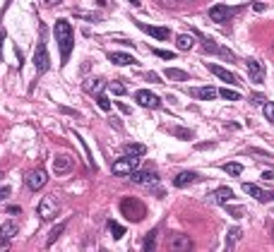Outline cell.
Listing matches in <instances>:
<instances>
[{"mask_svg": "<svg viewBox=\"0 0 274 252\" xmlns=\"http://www.w3.org/2000/svg\"><path fill=\"white\" fill-rule=\"evenodd\" d=\"M53 34H55V41H58V48H60V65H68L70 60V53H73V24L68 19H55L53 24Z\"/></svg>", "mask_w": 274, "mask_h": 252, "instance_id": "1", "label": "cell"}, {"mask_svg": "<svg viewBox=\"0 0 274 252\" xmlns=\"http://www.w3.org/2000/svg\"><path fill=\"white\" fill-rule=\"evenodd\" d=\"M120 212H123V216L125 218H130V221H142L147 216V207L140 202V199H135V197H125L123 202H120Z\"/></svg>", "mask_w": 274, "mask_h": 252, "instance_id": "2", "label": "cell"}, {"mask_svg": "<svg viewBox=\"0 0 274 252\" xmlns=\"http://www.w3.org/2000/svg\"><path fill=\"white\" fill-rule=\"evenodd\" d=\"M58 214H60V202H58L53 195H48V197H43L39 202V216H41L43 221H53Z\"/></svg>", "mask_w": 274, "mask_h": 252, "instance_id": "3", "label": "cell"}, {"mask_svg": "<svg viewBox=\"0 0 274 252\" xmlns=\"http://www.w3.org/2000/svg\"><path fill=\"white\" fill-rule=\"evenodd\" d=\"M137 161H140V156H130V154H125L123 159H116V161H113L111 171H113L116 176H130V173L137 171Z\"/></svg>", "mask_w": 274, "mask_h": 252, "instance_id": "4", "label": "cell"}, {"mask_svg": "<svg viewBox=\"0 0 274 252\" xmlns=\"http://www.w3.org/2000/svg\"><path fill=\"white\" fill-rule=\"evenodd\" d=\"M24 182H27V187H29V190H34V192H37V190H41V187L48 182V173H46L43 168H34V171H29V173H27Z\"/></svg>", "mask_w": 274, "mask_h": 252, "instance_id": "5", "label": "cell"}, {"mask_svg": "<svg viewBox=\"0 0 274 252\" xmlns=\"http://www.w3.org/2000/svg\"><path fill=\"white\" fill-rule=\"evenodd\" d=\"M166 248H168V250H173V252H185V250H190V248H193V240H190L188 235H183V233H173L171 238H168Z\"/></svg>", "mask_w": 274, "mask_h": 252, "instance_id": "6", "label": "cell"}, {"mask_svg": "<svg viewBox=\"0 0 274 252\" xmlns=\"http://www.w3.org/2000/svg\"><path fill=\"white\" fill-rule=\"evenodd\" d=\"M34 68L37 72H48L51 68V58H48V51H46V43H39L37 46V53H34Z\"/></svg>", "mask_w": 274, "mask_h": 252, "instance_id": "7", "label": "cell"}, {"mask_svg": "<svg viewBox=\"0 0 274 252\" xmlns=\"http://www.w3.org/2000/svg\"><path fill=\"white\" fill-rule=\"evenodd\" d=\"M130 180H132L135 185L154 187V185L159 182V176H157V173H152V171H135V173H130Z\"/></svg>", "mask_w": 274, "mask_h": 252, "instance_id": "8", "label": "cell"}, {"mask_svg": "<svg viewBox=\"0 0 274 252\" xmlns=\"http://www.w3.org/2000/svg\"><path fill=\"white\" fill-rule=\"evenodd\" d=\"M135 101H137L142 108H159V106H161L159 96H157V94H152V91H147V89L137 91V94H135Z\"/></svg>", "mask_w": 274, "mask_h": 252, "instance_id": "9", "label": "cell"}, {"mask_svg": "<svg viewBox=\"0 0 274 252\" xmlns=\"http://www.w3.org/2000/svg\"><path fill=\"white\" fill-rule=\"evenodd\" d=\"M243 192L250 195V197H255L257 202H272L274 199V192H265L262 187H257L253 182H243Z\"/></svg>", "mask_w": 274, "mask_h": 252, "instance_id": "10", "label": "cell"}, {"mask_svg": "<svg viewBox=\"0 0 274 252\" xmlns=\"http://www.w3.org/2000/svg\"><path fill=\"white\" fill-rule=\"evenodd\" d=\"M73 166H75V156H70V154H60V156L53 159V173L63 176V173L73 171Z\"/></svg>", "mask_w": 274, "mask_h": 252, "instance_id": "11", "label": "cell"}, {"mask_svg": "<svg viewBox=\"0 0 274 252\" xmlns=\"http://www.w3.org/2000/svg\"><path fill=\"white\" fill-rule=\"evenodd\" d=\"M135 24H137V27H140V29H142L145 34L154 36L157 41H166V38L171 36V32H168L166 27H152V24H145V22H135Z\"/></svg>", "mask_w": 274, "mask_h": 252, "instance_id": "12", "label": "cell"}, {"mask_svg": "<svg viewBox=\"0 0 274 252\" xmlns=\"http://www.w3.org/2000/svg\"><path fill=\"white\" fill-rule=\"evenodd\" d=\"M207 68L214 72V74L219 77L221 82H226V84H240V82H238V77L234 74V72H229L226 68H221V65H217V63H207Z\"/></svg>", "mask_w": 274, "mask_h": 252, "instance_id": "13", "label": "cell"}, {"mask_svg": "<svg viewBox=\"0 0 274 252\" xmlns=\"http://www.w3.org/2000/svg\"><path fill=\"white\" fill-rule=\"evenodd\" d=\"M231 15H234V10H231L229 5H214V7L209 10V19H212V22H217V24H224Z\"/></svg>", "mask_w": 274, "mask_h": 252, "instance_id": "14", "label": "cell"}, {"mask_svg": "<svg viewBox=\"0 0 274 252\" xmlns=\"http://www.w3.org/2000/svg\"><path fill=\"white\" fill-rule=\"evenodd\" d=\"M190 96H195V99H200V101H212V99L219 96V91L214 89V87H193V89H190Z\"/></svg>", "mask_w": 274, "mask_h": 252, "instance_id": "15", "label": "cell"}, {"mask_svg": "<svg viewBox=\"0 0 274 252\" xmlns=\"http://www.w3.org/2000/svg\"><path fill=\"white\" fill-rule=\"evenodd\" d=\"M245 65H248V74H250V79H253L255 84H262V79H265V68H262V63H257V60H248Z\"/></svg>", "mask_w": 274, "mask_h": 252, "instance_id": "16", "label": "cell"}, {"mask_svg": "<svg viewBox=\"0 0 274 252\" xmlns=\"http://www.w3.org/2000/svg\"><path fill=\"white\" fill-rule=\"evenodd\" d=\"M200 176L195 173V171H185V173H178L176 178H173V185L176 187H188V185H193V182H197Z\"/></svg>", "mask_w": 274, "mask_h": 252, "instance_id": "17", "label": "cell"}, {"mask_svg": "<svg viewBox=\"0 0 274 252\" xmlns=\"http://www.w3.org/2000/svg\"><path fill=\"white\" fill-rule=\"evenodd\" d=\"M231 197H234V190H231V187H219V190H214V192L209 195V199H212L214 204H229Z\"/></svg>", "mask_w": 274, "mask_h": 252, "instance_id": "18", "label": "cell"}, {"mask_svg": "<svg viewBox=\"0 0 274 252\" xmlns=\"http://www.w3.org/2000/svg\"><path fill=\"white\" fill-rule=\"evenodd\" d=\"M106 87H109V82L101 79V77H94V79H87V82H84V91H87V94H101Z\"/></svg>", "mask_w": 274, "mask_h": 252, "instance_id": "19", "label": "cell"}, {"mask_svg": "<svg viewBox=\"0 0 274 252\" xmlns=\"http://www.w3.org/2000/svg\"><path fill=\"white\" fill-rule=\"evenodd\" d=\"M65 228H68V221H60V223H55L53 228H51V233H48V238H46V248H51L55 240L63 235V231H65Z\"/></svg>", "mask_w": 274, "mask_h": 252, "instance_id": "20", "label": "cell"}, {"mask_svg": "<svg viewBox=\"0 0 274 252\" xmlns=\"http://www.w3.org/2000/svg\"><path fill=\"white\" fill-rule=\"evenodd\" d=\"M109 60L116 65H137V60L128 53H109Z\"/></svg>", "mask_w": 274, "mask_h": 252, "instance_id": "21", "label": "cell"}, {"mask_svg": "<svg viewBox=\"0 0 274 252\" xmlns=\"http://www.w3.org/2000/svg\"><path fill=\"white\" fill-rule=\"evenodd\" d=\"M17 233H19V226L15 223V221H5V223L0 226V235H2V238H7V240H12Z\"/></svg>", "mask_w": 274, "mask_h": 252, "instance_id": "22", "label": "cell"}, {"mask_svg": "<svg viewBox=\"0 0 274 252\" xmlns=\"http://www.w3.org/2000/svg\"><path fill=\"white\" fill-rule=\"evenodd\" d=\"M164 77L166 79H173V82H185V79H188V72L178 70V68H166Z\"/></svg>", "mask_w": 274, "mask_h": 252, "instance_id": "23", "label": "cell"}, {"mask_svg": "<svg viewBox=\"0 0 274 252\" xmlns=\"http://www.w3.org/2000/svg\"><path fill=\"white\" fill-rule=\"evenodd\" d=\"M123 149H125V154H130V156H145V154H147V146H145V144H137V142L125 144Z\"/></svg>", "mask_w": 274, "mask_h": 252, "instance_id": "24", "label": "cell"}, {"mask_svg": "<svg viewBox=\"0 0 274 252\" xmlns=\"http://www.w3.org/2000/svg\"><path fill=\"white\" fill-rule=\"evenodd\" d=\"M193 43H195V41H193V36L190 34H178L176 36V46H178V51H190Z\"/></svg>", "mask_w": 274, "mask_h": 252, "instance_id": "25", "label": "cell"}, {"mask_svg": "<svg viewBox=\"0 0 274 252\" xmlns=\"http://www.w3.org/2000/svg\"><path fill=\"white\" fill-rule=\"evenodd\" d=\"M109 231L113 233V238H116V240H120V238L125 235V228H123L120 223H116V221H109Z\"/></svg>", "mask_w": 274, "mask_h": 252, "instance_id": "26", "label": "cell"}, {"mask_svg": "<svg viewBox=\"0 0 274 252\" xmlns=\"http://www.w3.org/2000/svg\"><path fill=\"white\" fill-rule=\"evenodd\" d=\"M168 132H171L173 137H181V140H193V132L185 130V127H171Z\"/></svg>", "mask_w": 274, "mask_h": 252, "instance_id": "27", "label": "cell"}, {"mask_svg": "<svg viewBox=\"0 0 274 252\" xmlns=\"http://www.w3.org/2000/svg\"><path fill=\"white\" fill-rule=\"evenodd\" d=\"M238 238H240V228H231V231H229V238H226V250H231V248L236 245Z\"/></svg>", "mask_w": 274, "mask_h": 252, "instance_id": "28", "label": "cell"}, {"mask_svg": "<svg viewBox=\"0 0 274 252\" xmlns=\"http://www.w3.org/2000/svg\"><path fill=\"white\" fill-rule=\"evenodd\" d=\"M219 96L221 99H226V101H240V94L238 91H234V89H219Z\"/></svg>", "mask_w": 274, "mask_h": 252, "instance_id": "29", "label": "cell"}, {"mask_svg": "<svg viewBox=\"0 0 274 252\" xmlns=\"http://www.w3.org/2000/svg\"><path fill=\"white\" fill-rule=\"evenodd\" d=\"M224 171H226L229 176H240V173H243V166H240V163H226Z\"/></svg>", "mask_w": 274, "mask_h": 252, "instance_id": "30", "label": "cell"}, {"mask_svg": "<svg viewBox=\"0 0 274 252\" xmlns=\"http://www.w3.org/2000/svg\"><path fill=\"white\" fill-rule=\"evenodd\" d=\"M109 89H111V94H116V96H123L125 94V84H120V82H109Z\"/></svg>", "mask_w": 274, "mask_h": 252, "instance_id": "31", "label": "cell"}, {"mask_svg": "<svg viewBox=\"0 0 274 252\" xmlns=\"http://www.w3.org/2000/svg\"><path fill=\"white\" fill-rule=\"evenodd\" d=\"M202 46H204V51H209V53H219V51H221L212 38H202Z\"/></svg>", "mask_w": 274, "mask_h": 252, "instance_id": "32", "label": "cell"}, {"mask_svg": "<svg viewBox=\"0 0 274 252\" xmlns=\"http://www.w3.org/2000/svg\"><path fill=\"white\" fill-rule=\"evenodd\" d=\"M262 110H265L267 120H272L274 123V101H265V104H262Z\"/></svg>", "mask_w": 274, "mask_h": 252, "instance_id": "33", "label": "cell"}, {"mask_svg": "<svg viewBox=\"0 0 274 252\" xmlns=\"http://www.w3.org/2000/svg\"><path fill=\"white\" fill-rule=\"evenodd\" d=\"M96 104H99L101 110H111V101L104 96V94H96Z\"/></svg>", "mask_w": 274, "mask_h": 252, "instance_id": "34", "label": "cell"}, {"mask_svg": "<svg viewBox=\"0 0 274 252\" xmlns=\"http://www.w3.org/2000/svg\"><path fill=\"white\" fill-rule=\"evenodd\" d=\"M154 55H159L161 60H173L176 53H171V51H154Z\"/></svg>", "mask_w": 274, "mask_h": 252, "instance_id": "35", "label": "cell"}, {"mask_svg": "<svg viewBox=\"0 0 274 252\" xmlns=\"http://www.w3.org/2000/svg\"><path fill=\"white\" fill-rule=\"evenodd\" d=\"M145 250H154V233H149L147 235V240H145Z\"/></svg>", "mask_w": 274, "mask_h": 252, "instance_id": "36", "label": "cell"}, {"mask_svg": "<svg viewBox=\"0 0 274 252\" xmlns=\"http://www.w3.org/2000/svg\"><path fill=\"white\" fill-rule=\"evenodd\" d=\"M145 79H147V82H154V84H159V74H157V72H147Z\"/></svg>", "mask_w": 274, "mask_h": 252, "instance_id": "37", "label": "cell"}, {"mask_svg": "<svg viewBox=\"0 0 274 252\" xmlns=\"http://www.w3.org/2000/svg\"><path fill=\"white\" fill-rule=\"evenodd\" d=\"M243 212H245L243 207H229V214H231V216H236V218H238L240 214H243Z\"/></svg>", "mask_w": 274, "mask_h": 252, "instance_id": "38", "label": "cell"}, {"mask_svg": "<svg viewBox=\"0 0 274 252\" xmlns=\"http://www.w3.org/2000/svg\"><path fill=\"white\" fill-rule=\"evenodd\" d=\"M10 197V187H7V185H2V187H0V202H2V199H7Z\"/></svg>", "mask_w": 274, "mask_h": 252, "instance_id": "39", "label": "cell"}, {"mask_svg": "<svg viewBox=\"0 0 274 252\" xmlns=\"http://www.w3.org/2000/svg\"><path fill=\"white\" fill-rule=\"evenodd\" d=\"M265 101H267L265 96H260V94H253V104H257V106H262Z\"/></svg>", "mask_w": 274, "mask_h": 252, "instance_id": "40", "label": "cell"}, {"mask_svg": "<svg viewBox=\"0 0 274 252\" xmlns=\"http://www.w3.org/2000/svg\"><path fill=\"white\" fill-rule=\"evenodd\" d=\"M0 250H10V240L0 235Z\"/></svg>", "mask_w": 274, "mask_h": 252, "instance_id": "41", "label": "cell"}, {"mask_svg": "<svg viewBox=\"0 0 274 252\" xmlns=\"http://www.w3.org/2000/svg\"><path fill=\"white\" fill-rule=\"evenodd\" d=\"M19 212H22V209H19L17 204H10V207H7V214H19Z\"/></svg>", "mask_w": 274, "mask_h": 252, "instance_id": "42", "label": "cell"}, {"mask_svg": "<svg viewBox=\"0 0 274 252\" xmlns=\"http://www.w3.org/2000/svg\"><path fill=\"white\" fill-rule=\"evenodd\" d=\"M253 10H257V12H265V2H255V5H253Z\"/></svg>", "mask_w": 274, "mask_h": 252, "instance_id": "43", "label": "cell"}, {"mask_svg": "<svg viewBox=\"0 0 274 252\" xmlns=\"http://www.w3.org/2000/svg\"><path fill=\"white\" fill-rule=\"evenodd\" d=\"M262 178H265V180H274V173H272V171H267V173H262Z\"/></svg>", "mask_w": 274, "mask_h": 252, "instance_id": "44", "label": "cell"}, {"mask_svg": "<svg viewBox=\"0 0 274 252\" xmlns=\"http://www.w3.org/2000/svg\"><path fill=\"white\" fill-rule=\"evenodd\" d=\"M118 108H120L123 113H130V106H125V104H120V101H118Z\"/></svg>", "mask_w": 274, "mask_h": 252, "instance_id": "45", "label": "cell"}, {"mask_svg": "<svg viewBox=\"0 0 274 252\" xmlns=\"http://www.w3.org/2000/svg\"><path fill=\"white\" fill-rule=\"evenodd\" d=\"M58 2H63V0H46V5H58Z\"/></svg>", "mask_w": 274, "mask_h": 252, "instance_id": "46", "label": "cell"}, {"mask_svg": "<svg viewBox=\"0 0 274 252\" xmlns=\"http://www.w3.org/2000/svg\"><path fill=\"white\" fill-rule=\"evenodd\" d=\"M130 2H132V5H140V2H137V0H130Z\"/></svg>", "mask_w": 274, "mask_h": 252, "instance_id": "47", "label": "cell"}, {"mask_svg": "<svg viewBox=\"0 0 274 252\" xmlns=\"http://www.w3.org/2000/svg\"><path fill=\"white\" fill-rule=\"evenodd\" d=\"M2 178H5V173H2V171H0V180H2Z\"/></svg>", "mask_w": 274, "mask_h": 252, "instance_id": "48", "label": "cell"}, {"mask_svg": "<svg viewBox=\"0 0 274 252\" xmlns=\"http://www.w3.org/2000/svg\"><path fill=\"white\" fill-rule=\"evenodd\" d=\"M0 41H2V29H0Z\"/></svg>", "mask_w": 274, "mask_h": 252, "instance_id": "49", "label": "cell"}, {"mask_svg": "<svg viewBox=\"0 0 274 252\" xmlns=\"http://www.w3.org/2000/svg\"><path fill=\"white\" fill-rule=\"evenodd\" d=\"M272 238H274V226H272Z\"/></svg>", "mask_w": 274, "mask_h": 252, "instance_id": "50", "label": "cell"}]
</instances>
